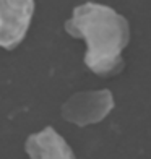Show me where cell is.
Returning a JSON list of instances; mask_svg holds the SVG:
<instances>
[{
    "mask_svg": "<svg viewBox=\"0 0 151 159\" xmlns=\"http://www.w3.org/2000/svg\"><path fill=\"white\" fill-rule=\"evenodd\" d=\"M65 30L86 42L85 63L93 73L112 75L122 68L130 26L127 18L114 8L94 2L81 3L67 20Z\"/></svg>",
    "mask_w": 151,
    "mask_h": 159,
    "instance_id": "1",
    "label": "cell"
},
{
    "mask_svg": "<svg viewBox=\"0 0 151 159\" xmlns=\"http://www.w3.org/2000/svg\"><path fill=\"white\" fill-rule=\"evenodd\" d=\"M114 109V96L109 89L83 91L73 94L62 106V117L78 127L104 120Z\"/></svg>",
    "mask_w": 151,
    "mask_h": 159,
    "instance_id": "2",
    "label": "cell"
},
{
    "mask_svg": "<svg viewBox=\"0 0 151 159\" xmlns=\"http://www.w3.org/2000/svg\"><path fill=\"white\" fill-rule=\"evenodd\" d=\"M34 0H0V47H16L30 30Z\"/></svg>",
    "mask_w": 151,
    "mask_h": 159,
    "instance_id": "3",
    "label": "cell"
},
{
    "mask_svg": "<svg viewBox=\"0 0 151 159\" xmlns=\"http://www.w3.org/2000/svg\"><path fill=\"white\" fill-rule=\"evenodd\" d=\"M26 153L31 159H75L68 143L52 127L33 133L26 140Z\"/></svg>",
    "mask_w": 151,
    "mask_h": 159,
    "instance_id": "4",
    "label": "cell"
}]
</instances>
